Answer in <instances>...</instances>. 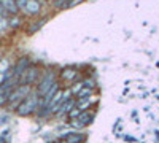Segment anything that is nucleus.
Here are the masks:
<instances>
[{
  "label": "nucleus",
  "instance_id": "6e6552de",
  "mask_svg": "<svg viewBox=\"0 0 159 143\" xmlns=\"http://www.w3.org/2000/svg\"><path fill=\"white\" fill-rule=\"evenodd\" d=\"M75 105H76V102L73 100V99H69V100H65L62 105L59 107V110H57V116H62V114H65V113H70L73 108H75Z\"/></svg>",
  "mask_w": 159,
  "mask_h": 143
},
{
  "label": "nucleus",
  "instance_id": "f8f14e48",
  "mask_svg": "<svg viewBox=\"0 0 159 143\" xmlns=\"http://www.w3.org/2000/svg\"><path fill=\"white\" fill-rule=\"evenodd\" d=\"M15 2H16V5H18L19 10H24L25 3H27V0H15Z\"/></svg>",
  "mask_w": 159,
  "mask_h": 143
},
{
  "label": "nucleus",
  "instance_id": "1a4fd4ad",
  "mask_svg": "<svg viewBox=\"0 0 159 143\" xmlns=\"http://www.w3.org/2000/svg\"><path fill=\"white\" fill-rule=\"evenodd\" d=\"M61 76H62V80L64 81H67V83H72L75 78L78 76V72L75 69H64L61 72Z\"/></svg>",
  "mask_w": 159,
  "mask_h": 143
},
{
  "label": "nucleus",
  "instance_id": "9b49d317",
  "mask_svg": "<svg viewBox=\"0 0 159 143\" xmlns=\"http://www.w3.org/2000/svg\"><path fill=\"white\" fill-rule=\"evenodd\" d=\"M81 138H83L81 135H76V134H72V137H67L69 143H78L80 140H81Z\"/></svg>",
  "mask_w": 159,
  "mask_h": 143
},
{
  "label": "nucleus",
  "instance_id": "423d86ee",
  "mask_svg": "<svg viewBox=\"0 0 159 143\" xmlns=\"http://www.w3.org/2000/svg\"><path fill=\"white\" fill-rule=\"evenodd\" d=\"M92 116L91 113H88V111H81V114L78 116V118L73 121V126H76V127H80V126H88L91 121H92Z\"/></svg>",
  "mask_w": 159,
  "mask_h": 143
},
{
  "label": "nucleus",
  "instance_id": "f257e3e1",
  "mask_svg": "<svg viewBox=\"0 0 159 143\" xmlns=\"http://www.w3.org/2000/svg\"><path fill=\"white\" fill-rule=\"evenodd\" d=\"M29 94H30V84H19L8 97L10 108H18Z\"/></svg>",
  "mask_w": 159,
  "mask_h": 143
},
{
  "label": "nucleus",
  "instance_id": "ddd939ff",
  "mask_svg": "<svg viewBox=\"0 0 159 143\" xmlns=\"http://www.w3.org/2000/svg\"><path fill=\"white\" fill-rule=\"evenodd\" d=\"M5 16H7V11L3 10L2 3H0V19H5Z\"/></svg>",
  "mask_w": 159,
  "mask_h": 143
},
{
  "label": "nucleus",
  "instance_id": "9d476101",
  "mask_svg": "<svg viewBox=\"0 0 159 143\" xmlns=\"http://www.w3.org/2000/svg\"><path fill=\"white\" fill-rule=\"evenodd\" d=\"M80 114H81V110H80L78 107H75V108L69 113V118H72V119H73V118H78Z\"/></svg>",
  "mask_w": 159,
  "mask_h": 143
},
{
  "label": "nucleus",
  "instance_id": "7ed1b4c3",
  "mask_svg": "<svg viewBox=\"0 0 159 143\" xmlns=\"http://www.w3.org/2000/svg\"><path fill=\"white\" fill-rule=\"evenodd\" d=\"M54 73L52 72H45L42 75V80H40V84H38V96H45L48 91L54 86Z\"/></svg>",
  "mask_w": 159,
  "mask_h": 143
},
{
  "label": "nucleus",
  "instance_id": "4468645a",
  "mask_svg": "<svg viewBox=\"0 0 159 143\" xmlns=\"http://www.w3.org/2000/svg\"><path fill=\"white\" fill-rule=\"evenodd\" d=\"M52 2H54V0H52Z\"/></svg>",
  "mask_w": 159,
  "mask_h": 143
},
{
  "label": "nucleus",
  "instance_id": "20e7f679",
  "mask_svg": "<svg viewBox=\"0 0 159 143\" xmlns=\"http://www.w3.org/2000/svg\"><path fill=\"white\" fill-rule=\"evenodd\" d=\"M40 78V70L35 67H29L21 75V84H32Z\"/></svg>",
  "mask_w": 159,
  "mask_h": 143
},
{
  "label": "nucleus",
  "instance_id": "f03ea898",
  "mask_svg": "<svg viewBox=\"0 0 159 143\" xmlns=\"http://www.w3.org/2000/svg\"><path fill=\"white\" fill-rule=\"evenodd\" d=\"M38 107H40L38 92H37V94H29L27 97L24 99V102L18 107V114H21V116L32 114L35 110H38Z\"/></svg>",
  "mask_w": 159,
  "mask_h": 143
},
{
  "label": "nucleus",
  "instance_id": "0eeeda50",
  "mask_svg": "<svg viewBox=\"0 0 159 143\" xmlns=\"http://www.w3.org/2000/svg\"><path fill=\"white\" fill-rule=\"evenodd\" d=\"M0 3H2L3 10L7 11V15H16V13L19 11L15 0H0Z\"/></svg>",
  "mask_w": 159,
  "mask_h": 143
},
{
  "label": "nucleus",
  "instance_id": "39448f33",
  "mask_svg": "<svg viewBox=\"0 0 159 143\" xmlns=\"http://www.w3.org/2000/svg\"><path fill=\"white\" fill-rule=\"evenodd\" d=\"M40 10H42L40 0H27V3H25L22 11L25 15H37V13H40Z\"/></svg>",
  "mask_w": 159,
  "mask_h": 143
}]
</instances>
